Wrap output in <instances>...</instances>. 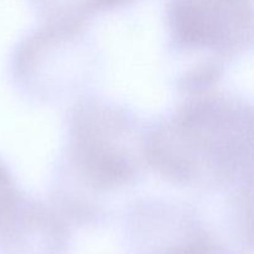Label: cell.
<instances>
[{"label": "cell", "instance_id": "1", "mask_svg": "<svg viewBox=\"0 0 254 254\" xmlns=\"http://www.w3.org/2000/svg\"><path fill=\"white\" fill-rule=\"evenodd\" d=\"M12 206L11 179L5 166L0 163V222L6 217Z\"/></svg>", "mask_w": 254, "mask_h": 254}, {"label": "cell", "instance_id": "2", "mask_svg": "<svg viewBox=\"0 0 254 254\" xmlns=\"http://www.w3.org/2000/svg\"><path fill=\"white\" fill-rule=\"evenodd\" d=\"M160 254H223L221 251L216 250L208 243L203 241H195L189 242L186 245H180L178 247H173L170 250Z\"/></svg>", "mask_w": 254, "mask_h": 254}, {"label": "cell", "instance_id": "3", "mask_svg": "<svg viewBox=\"0 0 254 254\" xmlns=\"http://www.w3.org/2000/svg\"><path fill=\"white\" fill-rule=\"evenodd\" d=\"M128 0H93L94 4L97 6L101 7H113V6H118V5L124 4Z\"/></svg>", "mask_w": 254, "mask_h": 254}]
</instances>
